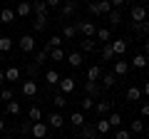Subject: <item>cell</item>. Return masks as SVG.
I'll use <instances>...</instances> for the list:
<instances>
[{
  "instance_id": "obj_45",
  "label": "cell",
  "mask_w": 149,
  "mask_h": 139,
  "mask_svg": "<svg viewBox=\"0 0 149 139\" xmlns=\"http://www.w3.org/2000/svg\"><path fill=\"white\" fill-rule=\"evenodd\" d=\"M27 75H30V77H37V75H40V67H37V65L32 62L30 67H27Z\"/></svg>"
},
{
  "instance_id": "obj_36",
  "label": "cell",
  "mask_w": 149,
  "mask_h": 139,
  "mask_svg": "<svg viewBox=\"0 0 149 139\" xmlns=\"http://www.w3.org/2000/svg\"><path fill=\"white\" fill-rule=\"evenodd\" d=\"M107 20H109L112 25H119V22H122V10H114V8H112V13L107 15Z\"/></svg>"
},
{
  "instance_id": "obj_17",
  "label": "cell",
  "mask_w": 149,
  "mask_h": 139,
  "mask_svg": "<svg viewBox=\"0 0 149 139\" xmlns=\"http://www.w3.org/2000/svg\"><path fill=\"white\" fill-rule=\"evenodd\" d=\"M85 92H87V97L97 99V97L102 95V90H100V82H85Z\"/></svg>"
},
{
  "instance_id": "obj_27",
  "label": "cell",
  "mask_w": 149,
  "mask_h": 139,
  "mask_svg": "<svg viewBox=\"0 0 149 139\" xmlns=\"http://www.w3.org/2000/svg\"><path fill=\"white\" fill-rule=\"evenodd\" d=\"M97 40H80V52H95Z\"/></svg>"
},
{
  "instance_id": "obj_4",
  "label": "cell",
  "mask_w": 149,
  "mask_h": 139,
  "mask_svg": "<svg viewBox=\"0 0 149 139\" xmlns=\"http://www.w3.org/2000/svg\"><path fill=\"white\" fill-rule=\"evenodd\" d=\"M45 124H47V127H52V129L65 127V114L55 109V112H50V114H47V122H45Z\"/></svg>"
},
{
  "instance_id": "obj_41",
  "label": "cell",
  "mask_w": 149,
  "mask_h": 139,
  "mask_svg": "<svg viewBox=\"0 0 149 139\" xmlns=\"http://www.w3.org/2000/svg\"><path fill=\"white\" fill-rule=\"evenodd\" d=\"M134 30L142 32L144 38H147V35H149V20H144V22H139V25H134Z\"/></svg>"
},
{
  "instance_id": "obj_44",
  "label": "cell",
  "mask_w": 149,
  "mask_h": 139,
  "mask_svg": "<svg viewBox=\"0 0 149 139\" xmlns=\"http://www.w3.org/2000/svg\"><path fill=\"white\" fill-rule=\"evenodd\" d=\"M114 57V52H112L109 45H102V60H112Z\"/></svg>"
},
{
  "instance_id": "obj_18",
  "label": "cell",
  "mask_w": 149,
  "mask_h": 139,
  "mask_svg": "<svg viewBox=\"0 0 149 139\" xmlns=\"http://www.w3.org/2000/svg\"><path fill=\"white\" fill-rule=\"evenodd\" d=\"M95 40H100L102 45H109V42H112V32L107 30V27H97V35H95Z\"/></svg>"
},
{
  "instance_id": "obj_35",
  "label": "cell",
  "mask_w": 149,
  "mask_h": 139,
  "mask_svg": "<svg viewBox=\"0 0 149 139\" xmlns=\"http://www.w3.org/2000/svg\"><path fill=\"white\" fill-rule=\"evenodd\" d=\"M129 132H132V134H142V132H144V122H142V119H132Z\"/></svg>"
},
{
  "instance_id": "obj_16",
  "label": "cell",
  "mask_w": 149,
  "mask_h": 139,
  "mask_svg": "<svg viewBox=\"0 0 149 139\" xmlns=\"http://www.w3.org/2000/svg\"><path fill=\"white\" fill-rule=\"evenodd\" d=\"M70 124H72L74 129H80V127H85V124H87V119H85V114H82L80 109H77V112H72V114H70Z\"/></svg>"
},
{
  "instance_id": "obj_23",
  "label": "cell",
  "mask_w": 149,
  "mask_h": 139,
  "mask_svg": "<svg viewBox=\"0 0 149 139\" xmlns=\"http://www.w3.org/2000/svg\"><path fill=\"white\" fill-rule=\"evenodd\" d=\"M20 77H22L20 67H8V70H5V80H8V82H17Z\"/></svg>"
},
{
  "instance_id": "obj_19",
  "label": "cell",
  "mask_w": 149,
  "mask_h": 139,
  "mask_svg": "<svg viewBox=\"0 0 149 139\" xmlns=\"http://www.w3.org/2000/svg\"><path fill=\"white\" fill-rule=\"evenodd\" d=\"M32 15V5L30 3H20V5L15 8V17H30Z\"/></svg>"
},
{
  "instance_id": "obj_30",
  "label": "cell",
  "mask_w": 149,
  "mask_h": 139,
  "mask_svg": "<svg viewBox=\"0 0 149 139\" xmlns=\"http://www.w3.org/2000/svg\"><path fill=\"white\" fill-rule=\"evenodd\" d=\"M60 80H62V77L57 75V72H55V70H47V72H45V82H47V85H60Z\"/></svg>"
},
{
  "instance_id": "obj_24",
  "label": "cell",
  "mask_w": 149,
  "mask_h": 139,
  "mask_svg": "<svg viewBox=\"0 0 149 139\" xmlns=\"http://www.w3.org/2000/svg\"><path fill=\"white\" fill-rule=\"evenodd\" d=\"M109 122H107V117H100V119H97V124H95V132L97 134H107V132H109Z\"/></svg>"
},
{
  "instance_id": "obj_47",
  "label": "cell",
  "mask_w": 149,
  "mask_h": 139,
  "mask_svg": "<svg viewBox=\"0 0 149 139\" xmlns=\"http://www.w3.org/2000/svg\"><path fill=\"white\" fill-rule=\"evenodd\" d=\"M139 90H142V97H149V80L144 82V87H139Z\"/></svg>"
},
{
  "instance_id": "obj_14",
  "label": "cell",
  "mask_w": 149,
  "mask_h": 139,
  "mask_svg": "<svg viewBox=\"0 0 149 139\" xmlns=\"http://www.w3.org/2000/svg\"><path fill=\"white\" fill-rule=\"evenodd\" d=\"M74 13H77V3H72V0H67L65 5H60V15H62V20H65V17H72Z\"/></svg>"
},
{
  "instance_id": "obj_43",
  "label": "cell",
  "mask_w": 149,
  "mask_h": 139,
  "mask_svg": "<svg viewBox=\"0 0 149 139\" xmlns=\"http://www.w3.org/2000/svg\"><path fill=\"white\" fill-rule=\"evenodd\" d=\"M114 139H132V132L129 129H117L114 132Z\"/></svg>"
},
{
  "instance_id": "obj_15",
  "label": "cell",
  "mask_w": 149,
  "mask_h": 139,
  "mask_svg": "<svg viewBox=\"0 0 149 139\" xmlns=\"http://www.w3.org/2000/svg\"><path fill=\"white\" fill-rule=\"evenodd\" d=\"M47 25H50V17L47 15H35V20H32V30H35V32H42Z\"/></svg>"
},
{
  "instance_id": "obj_21",
  "label": "cell",
  "mask_w": 149,
  "mask_h": 139,
  "mask_svg": "<svg viewBox=\"0 0 149 139\" xmlns=\"http://www.w3.org/2000/svg\"><path fill=\"white\" fill-rule=\"evenodd\" d=\"M67 65L70 67H82V52L80 50H74V52L67 55Z\"/></svg>"
},
{
  "instance_id": "obj_52",
  "label": "cell",
  "mask_w": 149,
  "mask_h": 139,
  "mask_svg": "<svg viewBox=\"0 0 149 139\" xmlns=\"http://www.w3.org/2000/svg\"><path fill=\"white\" fill-rule=\"evenodd\" d=\"M147 72H149V60H147Z\"/></svg>"
},
{
  "instance_id": "obj_11",
  "label": "cell",
  "mask_w": 149,
  "mask_h": 139,
  "mask_svg": "<svg viewBox=\"0 0 149 139\" xmlns=\"http://www.w3.org/2000/svg\"><path fill=\"white\" fill-rule=\"evenodd\" d=\"M74 139H97V132H95L92 124H85V127L77 129V137H74Z\"/></svg>"
},
{
  "instance_id": "obj_38",
  "label": "cell",
  "mask_w": 149,
  "mask_h": 139,
  "mask_svg": "<svg viewBox=\"0 0 149 139\" xmlns=\"http://www.w3.org/2000/svg\"><path fill=\"white\" fill-rule=\"evenodd\" d=\"M52 104L57 107V112H60L62 107H67V97H65V95H55L52 97Z\"/></svg>"
},
{
  "instance_id": "obj_2",
  "label": "cell",
  "mask_w": 149,
  "mask_h": 139,
  "mask_svg": "<svg viewBox=\"0 0 149 139\" xmlns=\"http://www.w3.org/2000/svg\"><path fill=\"white\" fill-rule=\"evenodd\" d=\"M17 47H20V52H22V55H30V52H35L37 40L32 38V35H22V38L17 40Z\"/></svg>"
},
{
  "instance_id": "obj_39",
  "label": "cell",
  "mask_w": 149,
  "mask_h": 139,
  "mask_svg": "<svg viewBox=\"0 0 149 139\" xmlns=\"http://www.w3.org/2000/svg\"><path fill=\"white\" fill-rule=\"evenodd\" d=\"M47 60H50V55L45 52V50H37V52H35V65H37V67H40V65H45Z\"/></svg>"
},
{
  "instance_id": "obj_53",
  "label": "cell",
  "mask_w": 149,
  "mask_h": 139,
  "mask_svg": "<svg viewBox=\"0 0 149 139\" xmlns=\"http://www.w3.org/2000/svg\"><path fill=\"white\" fill-rule=\"evenodd\" d=\"M139 139H144V137H139Z\"/></svg>"
},
{
  "instance_id": "obj_5",
  "label": "cell",
  "mask_w": 149,
  "mask_h": 139,
  "mask_svg": "<svg viewBox=\"0 0 149 139\" xmlns=\"http://www.w3.org/2000/svg\"><path fill=\"white\" fill-rule=\"evenodd\" d=\"M57 87H60V95H65V97H67V95H72V92H74L77 82H74V77H62Z\"/></svg>"
},
{
  "instance_id": "obj_49",
  "label": "cell",
  "mask_w": 149,
  "mask_h": 139,
  "mask_svg": "<svg viewBox=\"0 0 149 139\" xmlns=\"http://www.w3.org/2000/svg\"><path fill=\"white\" fill-rule=\"evenodd\" d=\"M142 45H144V55H149V38H144Z\"/></svg>"
},
{
  "instance_id": "obj_37",
  "label": "cell",
  "mask_w": 149,
  "mask_h": 139,
  "mask_svg": "<svg viewBox=\"0 0 149 139\" xmlns=\"http://www.w3.org/2000/svg\"><path fill=\"white\" fill-rule=\"evenodd\" d=\"M8 114H13V117H17V114H20V102L17 99H13V102H8Z\"/></svg>"
},
{
  "instance_id": "obj_48",
  "label": "cell",
  "mask_w": 149,
  "mask_h": 139,
  "mask_svg": "<svg viewBox=\"0 0 149 139\" xmlns=\"http://www.w3.org/2000/svg\"><path fill=\"white\" fill-rule=\"evenodd\" d=\"M60 5H62L60 0H47V10H50V8H60Z\"/></svg>"
},
{
  "instance_id": "obj_32",
  "label": "cell",
  "mask_w": 149,
  "mask_h": 139,
  "mask_svg": "<svg viewBox=\"0 0 149 139\" xmlns=\"http://www.w3.org/2000/svg\"><path fill=\"white\" fill-rule=\"evenodd\" d=\"M32 13H35V15H47V3H45V0L32 3Z\"/></svg>"
},
{
  "instance_id": "obj_40",
  "label": "cell",
  "mask_w": 149,
  "mask_h": 139,
  "mask_svg": "<svg viewBox=\"0 0 149 139\" xmlns=\"http://www.w3.org/2000/svg\"><path fill=\"white\" fill-rule=\"evenodd\" d=\"M45 45H47L50 50H55V47H60V45H62V38H60V35H52V38H50Z\"/></svg>"
},
{
  "instance_id": "obj_8",
  "label": "cell",
  "mask_w": 149,
  "mask_h": 139,
  "mask_svg": "<svg viewBox=\"0 0 149 139\" xmlns=\"http://www.w3.org/2000/svg\"><path fill=\"white\" fill-rule=\"evenodd\" d=\"M47 124H45V122H35V124H32V129H30V134H32V139H45V137H47Z\"/></svg>"
},
{
  "instance_id": "obj_9",
  "label": "cell",
  "mask_w": 149,
  "mask_h": 139,
  "mask_svg": "<svg viewBox=\"0 0 149 139\" xmlns=\"http://www.w3.org/2000/svg\"><path fill=\"white\" fill-rule=\"evenodd\" d=\"M95 112L100 114V117H107V114L112 112V102L109 99H97L95 102Z\"/></svg>"
},
{
  "instance_id": "obj_46",
  "label": "cell",
  "mask_w": 149,
  "mask_h": 139,
  "mask_svg": "<svg viewBox=\"0 0 149 139\" xmlns=\"http://www.w3.org/2000/svg\"><path fill=\"white\" fill-rule=\"evenodd\" d=\"M139 114H142V117H149V102H144V104H142V109H139Z\"/></svg>"
},
{
  "instance_id": "obj_10",
  "label": "cell",
  "mask_w": 149,
  "mask_h": 139,
  "mask_svg": "<svg viewBox=\"0 0 149 139\" xmlns=\"http://www.w3.org/2000/svg\"><path fill=\"white\" fill-rule=\"evenodd\" d=\"M147 60H149V55L137 52L132 60H129V67H134V70H144V67H147Z\"/></svg>"
},
{
  "instance_id": "obj_51",
  "label": "cell",
  "mask_w": 149,
  "mask_h": 139,
  "mask_svg": "<svg viewBox=\"0 0 149 139\" xmlns=\"http://www.w3.org/2000/svg\"><path fill=\"white\" fill-rule=\"evenodd\" d=\"M5 80V70H0V82Z\"/></svg>"
},
{
  "instance_id": "obj_3",
  "label": "cell",
  "mask_w": 149,
  "mask_h": 139,
  "mask_svg": "<svg viewBox=\"0 0 149 139\" xmlns=\"http://www.w3.org/2000/svg\"><path fill=\"white\" fill-rule=\"evenodd\" d=\"M129 17H132V25H139V22L147 20V5H132L129 10Z\"/></svg>"
},
{
  "instance_id": "obj_34",
  "label": "cell",
  "mask_w": 149,
  "mask_h": 139,
  "mask_svg": "<svg viewBox=\"0 0 149 139\" xmlns=\"http://www.w3.org/2000/svg\"><path fill=\"white\" fill-rule=\"evenodd\" d=\"M27 119H30L32 124H35V122H42V112H40V107H32L30 112H27Z\"/></svg>"
},
{
  "instance_id": "obj_7",
  "label": "cell",
  "mask_w": 149,
  "mask_h": 139,
  "mask_svg": "<svg viewBox=\"0 0 149 139\" xmlns=\"http://www.w3.org/2000/svg\"><path fill=\"white\" fill-rule=\"evenodd\" d=\"M127 72H129V60H114L112 75H114V77H127Z\"/></svg>"
},
{
  "instance_id": "obj_20",
  "label": "cell",
  "mask_w": 149,
  "mask_h": 139,
  "mask_svg": "<svg viewBox=\"0 0 149 139\" xmlns=\"http://www.w3.org/2000/svg\"><path fill=\"white\" fill-rule=\"evenodd\" d=\"M107 122H109V127L122 129V122H124V119H122V114H119V112H109V114H107Z\"/></svg>"
},
{
  "instance_id": "obj_42",
  "label": "cell",
  "mask_w": 149,
  "mask_h": 139,
  "mask_svg": "<svg viewBox=\"0 0 149 139\" xmlns=\"http://www.w3.org/2000/svg\"><path fill=\"white\" fill-rule=\"evenodd\" d=\"M13 97H15V95H13V90H5V87L0 90V99H3V102H13Z\"/></svg>"
},
{
  "instance_id": "obj_25",
  "label": "cell",
  "mask_w": 149,
  "mask_h": 139,
  "mask_svg": "<svg viewBox=\"0 0 149 139\" xmlns=\"http://www.w3.org/2000/svg\"><path fill=\"white\" fill-rule=\"evenodd\" d=\"M0 20L5 22V25L15 22V10H10V8H3V10H0Z\"/></svg>"
},
{
  "instance_id": "obj_33",
  "label": "cell",
  "mask_w": 149,
  "mask_h": 139,
  "mask_svg": "<svg viewBox=\"0 0 149 139\" xmlns=\"http://www.w3.org/2000/svg\"><path fill=\"white\" fill-rule=\"evenodd\" d=\"M74 35H77V27H74V22H72V25H62V38H65V40H72Z\"/></svg>"
},
{
  "instance_id": "obj_1",
  "label": "cell",
  "mask_w": 149,
  "mask_h": 139,
  "mask_svg": "<svg viewBox=\"0 0 149 139\" xmlns=\"http://www.w3.org/2000/svg\"><path fill=\"white\" fill-rule=\"evenodd\" d=\"M74 27H77V32H82V38H85V40H95V35H97V25H95V22L77 20V22H74Z\"/></svg>"
},
{
  "instance_id": "obj_22",
  "label": "cell",
  "mask_w": 149,
  "mask_h": 139,
  "mask_svg": "<svg viewBox=\"0 0 149 139\" xmlns=\"http://www.w3.org/2000/svg\"><path fill=\"white\" fill-rule=\"evenodd\" d=\"M95 102H97V99H92V97L85 95V97L80 99V112L85 114V112H90V109H95Z\"/></svg>"
},
{
  "instance_id": "obj_50",
  "label": "cell",
  "mask_w": 149,
  "mask_h": 139,
  "mask_svg": "<svg viewBox=\"0 0 149 139\" xmlns=\"http://www.w3.org/2000/svg\"><path fill=\"white\" fill-rule=\"evenodd\" d=\"M3 129H5V119L0 117V132H3Z\"/></svg>"
},
{
  "instance_id": "obj_6",
  "label": "cell",
  "mask_w": 149,
  "mask_h": 139,
  "mask_svg": "<svg viewBox=\"0 0 149 139\" xmlns=\"http://www.w3.org/2000/svg\"><path fill=\"white\" fill-rule=\"evenodd\" d=\"M20 92H22V97H35L37 92H40V87H37L35 80H25L22 87H20Z\"/></svg>"
},
{
  "instance_id": "obj_26",
  "label": "cell",
  "mask_w": 149,
  "mask_h": 139,
  "mask_svg": "<svg viewBox=\"0 0 149 139\" xmlns=\"http://www.w3.org/2000/svg\"><path fill=\"white\" fill-rule=\"evenodd\" d=\"M102 85H104V90H109V87H114V85H117V77H114V75H112V72H102Z\"/></svg>"
},
{
  "instance_id": "obj_31",
  "label": "cell",
  "mask_w": 149,
  "mask_h": 139,
  "mask_svg": "<svg viewBox=\"0 0 149 139\" xmlns=\"http://www.w3.org/2000/svg\"><path fill=\"white\" fill-rule=\"evenodd\" d=\"M50 60L52 62H62V60H67V55H65L62 47H55V50H50Z\"/></svg>"
},
{
  "instance_id": "obj_12",
  "label": "cell",
  "mask_w": 149,
  "mask_h": 139,
  "mask_svg": "<svg viewBox=\"0 0 149 139\" xmlns=\"http://www.w3.org/2000/svg\"><path fill=\"white\" fill-rule=\"evenodd\" d=\"M109 47H112V52H114V55H124V52H127V47H129V42L124 38H119V40H112Z\"/></svg>"
},
{
  "instance_id": "obj_28",
  "label": "cell",
  "mask_w": 149,
  "mask_h": 139,
  "mask_svg": "<svg viewBox=\"0 0 149 139\" xmlns=\"http://www.w3.org/2000/svg\"><path fill=\"white\" fill-rule=\"evenodd\" d=\"M124 97H127V102H139L142 99V90H139V87H129Z\"/></svg>"
},
{
  "instance_id": "obj_29",
  "label": "cell",
  "mask_w": 149,
  "mask_h": 139,
  "mask_svg": "<svg viewBox=\"0 0 149 139\" xmlns=\"http://www.w3.org/2000/svg\"><path fill=\"white\" fill-rule=\"evenodd\" d=\"M13 45H15V40L8 38V35H3V38H0V52H10Z\"/></svg>"
},
{
  "instance_id": "obj_13",
  "label": "cell",
  "mask_w": 149,
  "mask_h": 139,
  "mask_svg": "<svg viewBox=\"0 0 149 139\" xmlns=\"http://www.w3.org/2000/svg\"><path fill=\"white\" fill-rule=\"evenodd\" d=\"M102 65H92L90 70H87V82H100L102 80Z\"/></svg>"
}]
</instances>
